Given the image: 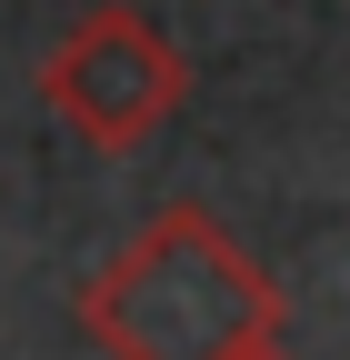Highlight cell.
<instances>
[{"mask_svg":"<svg viewBox=\"0 0 350 360\" xmlns=\"http://www.w3.org/2000/svg\"><path fill=\"white\" fill-rule=\"evenodd\" d=\"M280 321L290 310L271 290V270L200 200L150 210V231L80 281V330L110 360H240L250 340H280Z\"/></svg>","mask_w":350,"mask_h":360,"instance_id":"obj_1","label":"cell"},{"mask_svg":"<svg viewBox=\"0 0 350 360\" xmlns=\"http://www.w3.org/2000/svg\"><path fill=\"white\" fill-rule=\"evenodd\" d=\"M181 90H190L181 40H170L150 11H130V0L80 11V20L60 30V51L40 60V101H51L60 130H70V141H91L101 160L141 150L150 130L181 110Z\"/></svg>","mask_w":350,"mask_h":360,"instance_id":"obj_2","label":"cell"},{"mask_svg":"<svg viewBox=\"0 0 350 360\" xmlns=\"http://www.w3.org/2000/svg\"><path fill=\"white\" fill-rule=\"evenodd\" d=\"M240 360H290V340H250V350H240Z\"/></svg>","mask_w":350,"mask_h":360,"instance_id":"obj_3","label":"cell"}]
</instances>
